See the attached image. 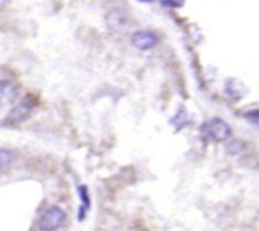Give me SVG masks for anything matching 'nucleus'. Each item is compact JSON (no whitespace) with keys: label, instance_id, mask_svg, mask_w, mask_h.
Masks as SVG:
<instances>
[{"label":"nucleus","instance_id":"obj_1","mask_svg":"<svg viewBox=\"0 0 259 231\" xmlns=\"http://www.w3.org/2000/svg\"><path fill=\"white\" fill-rule=\"evenodd\" d=\"M200 132L208 141L224 143L228 138H230L233 131H231V127L228 125V122L219 117H213L203 122V125L200 127Z\"/></svg>","mask_w":259,"mask_h":231},{"label":"nucleus","instance_id":"obj_2","mask_svg":"<svg viewBox=\"0 0 259 231\" xmlns=\"http://www.w3.org/2000/svg\"><path fill=\"white\" fill-rule=\"evenodd\" d=\"M65 220H66L65 211L59 206H52L41 215L38 221V227L45 231L59 230L64 225Z\"/></svg>","mask_w":259,"mask_h":231},{"label":"nucleus","instance_id":"obj_3","mask_svg":"<svg viewBox=\"0 0 259 231\" xmlns=\"http://www.w3.org/2000/svg\"><path fill=\"white\" fill-rule=\"evenodd\" d=\"M34 106H36V103H34L32 99L26 98L24 101H22L21 103L17 104L16 107H13V108L8 112V114H7L6 118H4V123L9 126L21 125L24 121L28 120L32 111H33Z\"/></svg>","mask_w":259,"mask_h":231},{"label":"nucleus","instance_id":"obj_4","mask_svg":"<svg viewBox=\"0 0 259 231\" xmlns=\"http://www.w3.org/2000/svg\"><path fill=\"white\" fill-rule=\"evenodd\" d=\"M131 43L139 51H150L158 46L159 37L151 31H136L131 36Z\"/></svg>","mask_w":259,"mask_h":231},{"label":"nucleus","instance_id":"obj_5","mask_svg":"<svg viewBox=\"0 0 259 231\" xmlns=\"http://www.w3.org/2000/svg\"><path fill=\"white\" fill-rule=\"evenodd\" d=\"M18 96V86L12 80H0V107L12 104Z\"/></svg>","mask_w":259,"mask_h":231},{"label":"nucleus","instance_id":"obj_6","mask_svg":"<svg viewBox=\"0 0 259 231\" xmlns=\"http://www.w3.org/2000/svg\"><path fill=\"white\" fill-rule=\"evenodd\" d=\"M78 195L79 200H80V206L78 210V220L84 221L87 217L89 208H91V195H89V190L85 184H81L78 187Z\"/></svg>","mask_w":259,"mask_h":231},{"label":"nucleus","instance_id":"obj_7","mask_svg":"<svg viewBox=\"0 0 259 231\" xmlns=\"http://www.w3.org/2000/svg\"><path fill=\"white\" fill-rule=\"evenodd\" d=\"M246 89L244 86L243 83L235 80V79H229L228 83H226V93L234 99H239L245 94Z\"/></svg>","mask_w":259,"mask_h":231},{"label":"nucleus","instance_id":"obj_8","mask_svg":"<svg viewBox=\"0 0 259 231\" xmlns=\"http://www.w3.org/2000/svg\"><path fill=\"white\" fill-rule=\"evenodd\" d=\"M14 161V154L7 149H0V174L9 170Z\"/></svg>","mask_w":259,"mask_h":231},{"label":"nucleus","instance_id":"obj_9","mask_svg":"<svg viewBox=\"0 0 259 231\" xmlns=\"http://www.w3.org/2000/svg\"><path fill=\"white\" fill-rule=\"evenodd\" d=\"M244 117L246 118V121L251 123V125L259 127V109H253V111H249L244 114Z\"/></svg>","mask_w":259,"mask_h":231},{"label":"nucleus","instance_id":"obj_10","mask_svg":"<svg viewBox=\"0 0 259 231\" xmlns=\"http://www.w3.org/2000/svg\"><path fill=\"white\" fill-rule=\"evenodd\" d=\"M184 0H160V4L165 8H181Z\"/></svg>","mask_w":259,"mask_h":231},{"label":"nucleus","instance_id":"obj_11","mask_svg":"<svg viewBox=\"0 0 259 231\" xmlns=\"http://www.w3.org/2000/svg\"><path fill=\"white\" fill-rule=\"evenodd\" d=\"M136 2H140V3H153L154 0H136Z\"/></svg>","mask_w":259,"mask_h":231}]
</instances>
